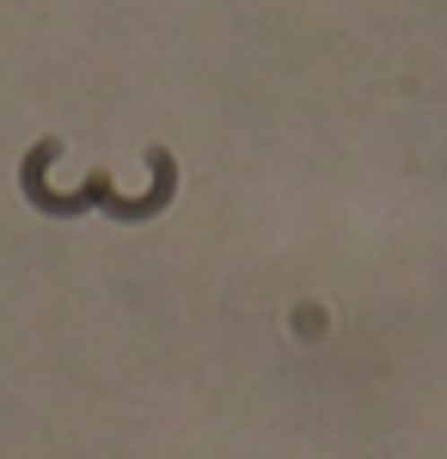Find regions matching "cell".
Returning a JSON list of instances; mask_svg holds the SVG:
<instances>
[{
  "label": "cell",
  "mask_w": 447,
  "mask_h": 459,
  "mask_svg": "<svg viewBox=\"0 0 447 459\" xmlns=\"http://www.w3.org/2000/svg\"><path fill=\"white\" fill-rule=\"evenodd\" d=\"M49 160H56V142H37L31 153H25V166H19V184H25V196H31L43 214H80V209H92V203H99V209L123 214V221H141V214H153L160 203H166V196H172V160H166V153H153V172H160V184H153V196H141V203H123V196H117V190H110L99 172L86 178L74 196H56V190L43 184Z\"/></svg>",
  "instance_id": "1"
}]
</instances>
